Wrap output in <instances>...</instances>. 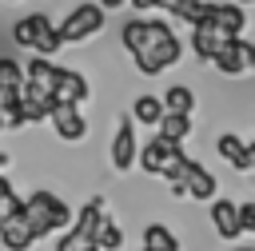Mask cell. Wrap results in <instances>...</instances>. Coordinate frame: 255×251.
Wrapping results in <instances>:
<instances>
[{"mask_svg": "<svg viewBox=\"0 0 255 251\" xmlns=\"http://www.w3.org/2000/svg\"><path fill=\"white\" fill-rule=\"evenodd\" d=\"M243 4H251V0H235V8H243Z\"/></svg>", "mask_w": 255, "mask_h": 251, "instance_id": "33", "label": "cell"}, {"mask_svg": "<svg viewBox=\"0 0 255 251\" xmlns=\"http://www.w3.org/2000/svg\"><path fill=\"white\" fill-rule=\"evenodd\" d=\"M219 44H223V36L199 16V24H191V52H195V60H211L219 52Z\"/></svg>", "mask_w": 255, "mask_h": 251, "instance_id": "16", "label": "cell"}, {"mask_svg": "<svg viewBox=\"0 0 255 251\" xmlns=\"http://www.w3.org/2000/svg\"><path fill=\"white\" fill-rule=\"evenodd\" d=\"M215 151H219L235 171H251V167H255V143H247V139H239V135H231V131H223V135L215 139Z\"/></svg>", "mask_w": 255, "mask_h": 251, "instance_id": "12", "label": "cell"}, {"mask_svg": "<svg viewBox=\"0 0 255 251\" xmlns=\"http://www.w3.org/2000/svg\"><path fill=\"white\" fill-rule=\"evenodd\" d=\"M159 104H163V112H171V116H191V112H195V92H191L187 84H171Z\"/></svg>", "mask_w": 255, "mask_h": 251, "instance_id": "17", "label": "cell"}, {"mask_svg": "<svg viewBox=\"0 0 255 251\" xmlns=\"http://www.w3.org/2000/svg\"><path fill=\"white\" fill-rule=\"evenodd\" d=\"M96 32H104V12L96 4H80L72 8V16H64V24H56L60 44H80V40H92Z\"/></svg>", "mask_w": 255, "mask_h": 251, "instance_id": "2", "label": "cell"}, {"mask_svg": "<svg viewBox=\"0 0 255 251\" xmlns=\"http://www.w3.org/2000/svg\"><path fill=\"white\" fill-rule=\"evenodd\" d=\"M0 243H4L8 251H32V247H36V239H32V231H28V223H24V199H20L16 211H8V215L0 219Z\"/></svg>", "mask_w": 255, "mask_h": 251, "instance_id": "8", "label": "cell"}, {"mask_svg": "<svg viewBox=\"0 0 255 251\" xmlns=\"http://www.w3.org/2000/svg\"><path fill=\"white\" fill-rule=\"evenodd\" d=\"M56 80H60V68H56L52 60L32 56V60L24 64V84H28V88H36V92L52 96V92H56Z\"/></svg>", "mask_w": 255, "mask_h": 251, "instance_id": "15", "label": "cell"}, {"mask_svg": "<svg viewBox=\"0 0 255 251\" xmlns=\"http://www.w3.org/2000/svg\"><path fill=\"white\" fill-rule=\"evenodd\" d=\"M135 12H147V8H155V0H128Z\"/></svg>", "mask_w": 255, "mask_h": 251, "instance_id": "29", "label": "cell"}, {"mask_svg": "<svg viewBox=\"0 0 255 251\" xmlns=\"http://www.w3.org/2000/svg\"><path fill=\"white\" fill-rule=\"evenodd\" d=\"M235 219H239V235L255 231V203H235Z\"/></svg>", "mask_w": 255, "mask_h": 251, "instance_id": "26", "label": "cell"}, {"mask_svg": "<svg viewBox=\"0 0 255 251\" xmlns=\"http://www.w3.org/2000/svg\"><path fill=\"white\" fill-rule=\"evenodd\" d=\"M88 96H92V84H88L80 72H72V68H60V80H56L52 104H56V108H80Z\"/></svg>", "mask_w": 255, "mask_h": 251, "instance_id": "6", "label": "cell"}, {"mask_svg": "<svg viewBox=\"0 0 255 251\" xmlns=\"http://www.w3.org/2000/svg\"><path fill=\"white\" fill-rule=\"evenodd\" d=\"M179 151V143H171V139H163V135H151L147 143H143V151L135 155L139 159V167H143V175H155L159 179V171H163V163L171 159Z\"/></svg>", "mask_w": 255, "mask_h": 251, "instance_id": "13", "label": "cell"}, {"mask_svg": "<svg viewBox=\"0 0 255 251\" xmlns=\"http://www.w3.org/2000/svg\"><path fill=\"white\" fill-rule=\"evenodd\" d=\"M187 163H191V155H187V151L179 147V151H175V155H171V159L163 163V171H159V179H163V183H171V187H179V179H183V171H187Z\"/></svg>", "mask_w": 255, "mask_h": 251, "instance_id": "22", "label": "cell"}, {"mask_svg": "<svg viewBox=\"0 0 255 251\" xmlns=\"http://www.w3.org/2000/svg\"><path fill=\"white\" fill-rule=\"evenodd\" d=\"M4 127H8V124H4V112H0V131H4Z\"/></svg>", "mask_w": 255, "mask_h": 251, "instance_id": "32", "label": "cell"}, {"mask_svg": "<svg viewBox=\"0 0 255 251\" xmlns=\"http://www.w3.org/2000/svg\"><path fill=\"white\" fill-rule=\"evenodd\" d=\"M163 120V104H159V96H139L135 104H131V124H147V127H155Z\"/></svg>", "mask_w": 255, "mask_h": 251, "instance_id": "21", "label": "cell"}, {"mask_svg": "<svg viewBox=\"0 0 255 251\" xmlns=\"http://www.w3.org/2000/svg\"><path fill=\"white\" fill-rule=\"evenodd\" d=\"M207 64H215L223 76H247L251 68H255V44L251 40H223L219 44V52L207 60Z\"/></svg>", "mask_w": 255, "mask_h": 251, "instance_id": "3", "label": "cell"}, {"mask_svg": "<svg viewBox=\"0 0 255 251\" xmlns=\"http://www.w3.org/2000/svg\"><path fill=\"white\" fill-rule=\"evenodd\" d=\"M8 4H16V0H8Z\"/></svg>", "mask_w": 255, "mask_h": 251, "instance_id": "35", "label": "cell"}, {"mask_svg": "<svg viewBox=\"0 0 255 251\" xmlns=\"http://www.w3.org/2000/svg\"><path fill=\"white\" fill-rule=\"evenodd\" d=\"M135 155H139V147H135V124L124 116L120 127H116V139H112V167L116 171H131Z\"/></svg>", "mask_w": 255, "mask_h": 251, "instance_id": "10", "label": "cell"}, {"mask_svg": "<svg viewBox=\"0 0 255 251\" xmlns=\"http://www.w3.org/2000/svg\"><path fill=\"white\" fill-rule=\"evenodd\" d=\"M96 247H100V251H120V247H124V231L108 219V223L100 227V235H96Z\"/></svg>", "mask_w": 255, "mask_h": 251, "instance_id": "23", "label": "cell"}, {"mask_svg": "<svg viewBox=\"0 0 255 251\" xmlns=\"http://www.w3.org/2000/svg\"><path fill=\"white\" fill-rule=\"evenodd\" d=\"M211 223L223 239H235L239 235V219H235V203L231 199H211Z\"/></svg>", "mask_w": 255, "mask_h": 251, "instance_id": "18", "label": "cell"}, {"mask_svg": "<svg viewBox=\"0 0 255 251\" xmlns=\"http://www.w3.org/2000/svg\"><path fill=\"white\" fill-rule=\"evenodd\" d=\"M203 20H207L223 40H239L243 28H247L243 8H235V4H207V0H203Z\"/></svg>", "mask_w": 255, "mask_h": 251, "instance_id": "4", "label": "cell"}, {"mask_svg": "<svg viewBox=\"0 0 255 251\" xmlns=\"http://www.w3.org/2000/svg\"><path fill=\"white\" fill-rule=\"evenodd\" d=\"M12 195V183H8V175H0V199H8Z\"/></svg>", "mask_w": 255, "mask_h": 251, "instance_id": "30", "label": "cell"}, {"mask_svg": "<svg viewBox=\"0 0 255 251\" xmlns=\"http://www.w3.org/2000/svg\"><path fill=\"white\" fill-rule=\"evenodd\" d=\"M108 223V215H104V199L96 195V199H88L84 207H80V215L72 219V227L68 231H76L84 243H96V235H100V227Z\"/></svg>", "mask_w": 255, "mask_h": 251, "instance_id": "14", "label": "cell"}, {"mask_svg": "<svg viewBox=\"0 0 255 251\" xmlns=\"http://www.w3.org/2000/svg\"><path fill=\"white\" fill-rule=\"evenodd\" d=\"M171 16H179L183 24H199V16H203V0H175V4H171Z\"/></svg>", "mask_w": 255, "mask_h": 251, "instance_id": "25", "label": "cell"}, {"mask_svg": "<svg viewBox=\"0 0 255 251\" xmlns=\"http://www.w3.org/2000/svg\"><path fill=\"white\" fill-rule=\"evenodd\" d=\"M179 199H215V175L203 167V163H187V171H183V179H179V187H171Z\"/></svg>", "mask_w": 255, "mask_h": 251, "instance_id": "7", "label": "cell"}, {"mask_svg": "<svg viewBox=\"0 0 255 251\" xmlns=\"http://www.w3.org/2000/svg\"><path fill=\"white\" fill-rule=\"evenodd\" d=\"M84 247H92V243H84L76 231H64V239L56 243V251H84Z\"/></svg>", "mask_w": 255, "mask_h": 251, "instance_id": "27", "label": "cell"}, {"mask_svg": "<svg viewBox=\"0 0 255 251\" xmlns=\"http://www.w3.org/2000/svg\"><path fill=\"white\" fill-rule=\"evenodd\" d=\"M48 120H52V127H56V135H60L64 143H80V139L88 135V120H84L80 108H52Z\"/></svg>", "mask_w": 255, "mask_h": 251, "instance_id": "11", "label": "cell"}, {"mask_svg": "<svg viewBox=\"0 0 255 251\" xmlns=\"http://www.w3.org/2000/svg\"><path fill=\"white\" fill-rule=\"evenodd\" d=\"M235 251H255V247H247V243H243V247H235Z\"/></svg>", "mask_w": 255, "mask_h": 251, "instance_id": "34", "label": "cell"}, {"mask_svg": "<svg viewBox=\"0 0 255 251\" xmlns=\"http://www.w3.org/2000/svg\"><path fill=\"white\" fill-rule=\"evenodd\" d=\"M179 56H183V44H179L175 32L167 28V20H147V44L131 56L135 68H139L143 76H159L163 68L179 64Z\"/></svg>", "mask_w": 255, "mask_h": 251, "instance_id": "1", "label": "cell"}, {"mask_svg": "<svg viewBox=\"0 0 255 251\" xmlns=\"http://www.w3.org/2000/svg\"><path fill=\"white\" fill-rule=\"evenodd\" d=\"M155 135H163V139H171V143H183V139L191 135V116H171V112H163V120L155 124Z\"/></svg>", "mask_w": 255, "mask_h": 251, "instance_id": "19", "label": "cell"}, {"mask_svg": "<svg viewBox=\"0 0 255 251\" xmlns=\"http://www.w3.org/2000/svg\"><path fill=\"white\" fill-rule=\"evenodd\" d=\"M143 251H179V239L171 235V227L147 223V227H143Z\"/></svg>", "mask_w": 255, "mask_h": 251, "instance_id": "20", "label": "cell"}, {"mask_svg": "<svg viewBox=\"0 0 255 251\" xmlns=\"http://www.w3.org/2000/svg\"><path fill=\"white\" fill-rule=\"evenodd\" d=\"M24 84V68L12 56H0V88H20Z\"/></svg>", "mask_w": 255, "mask_h": 251, "instance_id": "24", "label": "cell"}, {"mask_svg": "<svg viewBox=\"0 0 255 251\" xmlns=\"http://www.w3.org/2000/svg\"><path fill=\"white\" fill-rule=\"evenodd\" d=\"M24 203H32V207L48 219V231H68V227H72V207H68L56 191H44V187H40V191H32Z\"/></svg>", "mask_w": 255, "mask_h": 251, "instance_id": "5", "label": "cell"}, {"mask_svg": "<svg viewBox=\"0 0 255 251\" xmlns=\"http://www.w3.org/2000/svg\"><path fill=\"white\" fill-rule=\"evenodd\" d=\"M124 4H128V0H96L100 12H108V8H124Z\"/></svg>", "mask_w": 255, "mask_h": 251, "instance_id": "28", "label": "cell"}, {"mask_svg": "<svg viewBox=\"0 0 255 251\" xmlns=\"http://www.w3.org/2000/svg\"><path fill=\"white\" fill-rule=\"evenodd\" d=\"M52 28H56V24H52L44 12H32V16H20V20L12 24V40H16V48L36 52V48H40V40H44Z\"/></svg>", "mask_w": 255, "mask_h": 251, "instance_id": "9", "label": "cell"}, {"mask_svg": "<svg viewBox=\"0 0 255 251\" xmlns=\"http://www.w3.org/2000/svg\"><path fill=\"white\" fill-rule=\"evenodd\" d=\"M4 167H8V155H4V151H0V171H4Z\"/></svg>", "mask_w": 255, "mask_h": 251, "instance_id": "31", "label": "cell"}]
</instances>
